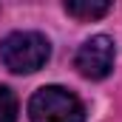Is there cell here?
Instances as JSON below:
<instances>
[{"label": "cell", "mask_w": 122, "mask_h": 122, "mask_svg": "<svg viewBox=\"0 0 122 122\" xmlns=\"http://www.w3.org/2000/svg\"><path fill=\"white\" fill-rule=\"evenodd\" d=\"M48 54H51L48 40L37 31H14L0 43V60L14 74H31L43 68Z\"/></svg>", "instance_id": "6da1fadb"}, {"label": "cell", "mask_w": 122, "mask_h": 122, "mask_svg": "<svg viewBox=\"0 0 122 122\" xmlns=\"http://www.w3.org/2000/svg\"><path fill=\"white\" fill-rule=\"evenodd\" d=\"M31 122H85L82 102L60 85H46L29 99Z\"/></svg>", "instance_id": "7a4b0ae2"}, {"label": "cell", "mask_w": 122, "mask_h": 122, "mask_svg": "<svg viewBox=\"0 0 122 122\" xmlns=\"http://www.w3.org/2000/svg\"><path fill=\"white\" fill-rule=\"evenodd\" d=\"M74 65L85 80H105L114 68V40L105 34L85 40L74 57Z\"/></svg>", "instance_id": "3957f363"}, {"label": "cell", "mask_w": 122, "mask_h": 122, "mask_svg": "<svg viewBox=\"0 0 122 122\" xmlns=\"http://www.w3.org/2000/svg\"><path fill=\"white\" fill-rule=\"evenodd\" d=\"M65 11L77 20H99L111 11V3H105V0H68Z\"/></svg>", "instance_id": "277c9868"}, {"label": "cell", "mask_w": 122, "mask_h": 122, "mask_svg": "<svg viewBox=\"0 0 122 122\" xmlns=\"http://www.w3.org/2000/svg\"><path fill=\"white\" fill-rule=\"evenodd\" d=\"M17 119V99L6 85H0V122H14Z\"/></svg>", "instance_id": "5b68a950"}]
</instances>
